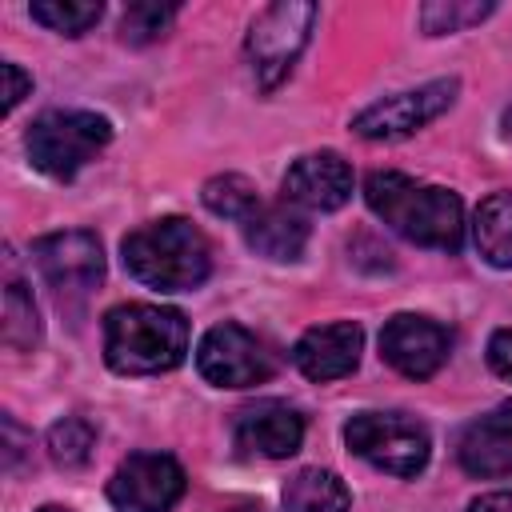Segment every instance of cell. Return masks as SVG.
<instances>
[{"instance_id":"6da1fadb","label":"cell","mask_w":512,"mask_h":512,"mask_svg":"<svg viewBox=\"0 0 512 512\" xmlns=\"http://www.w3.org/2000/svg\"><path fill=\"white\" fill-rule=\"evenodd\" d=\"M364 204L408 244L456 252L464 240V204L452 188L424 184L404 172H372L364 180Z\"/></svg>"},{"instance_id":"7a4b0ae2","label":"cell","mask_w":512,"mask_h":512,"mask_svg":"<svg viewBox=\"0 0 512 512\" xmlns=\"http://www.w3.org/2000/svg\"><path fill=\"white\" fill-rule=\"evenodd\" d=\"M120 256L128 276L156 292H192L212 272V248L204 232L184 216H164L128 232Z\"/></svg>"},{"instance_id":"3957f363","label":"cell","mask_w":512,"mask_h":512,"mask_svg":"<svg viewBox=\"0 0 512 512\" xmlns=\"http://www.w3.org/2000/svg\"><path fill=\"white\" fill-rule=\"evenodd\" d=\"M188 356V320L164 304H116L104 316V360L120 376H160Z\"/></svg>"},{"instance_id":"277c9868","label":"cell","mask_w":512,"mask_h":512,"mask_svg":"<svg viewBox=\"0 0 512 512\" xmlns=\"http://www.w3.org/2000/svg\"><path fill=\"white\" fill-rule=\"evenodd\" d=\"M112 144V120L88 108H52L28 124L24 148L36 172L52 180H72Z\"/></svg>"},{"instance_id":"5b68a950","label":"cell","mask_w":512,"mask_h":512,"mask_svg":"<svg viewBox=\"0 0 512 512\" xmlns=\"http://www.w3.org/2000/svg\"><path fill=\"white\" fill-rule=\"evenodd\" d=\"M316 16H320V8L304 4V0H276L256 12V20L248 24V36H244V52H248V68H252L260 92H272L292 76L300 52L312 40Z\"/></svg>"},{"instance_id":"8992f818","label":"cell","mask_w":512,"mask_h":512,"mask_svg":"<svg viewBox=\"0 0 512 512\" xmlns=\"http://www.w3.org/2000/svg\"><path fill=\"white\" fill-rule=\"evenodd\" d=\"M344 444L352 456H360L372 468L400 476V480L424 472V464L432 456L428 428L408 412H356L344 424Z\"/></svg>"},{"instance_id":"52a82bcc","label":"cell","mask_w":512,"mask_h":512,"mask_svg":"<svg viewBox=\"0 0 512 512\" xmlns=\"http://www.w3.org/2000/svg\"><path fill=\"white\" fill-rule=\"evenodd\" d=\"M456 92H460L456 76H440V80H428L420 88L392 92V96L368 104L364 112H356L352 132L364 140H404V136L420 132L424 124H432L440 112H448Z\"/></svg>"},{"instance_id":"ba28073f","label":"cell","mask_w":512,"mask_h":512,"mask_svg":"<svg viewBox=\"0 0 512 512\" xmlns=\"http://www.w3.org/2000/svg\"><path fill=\"white\" fill-rule=\"evenodd\" d=\"M196 368L216 388H252L272 376V356L236 320L212 324L196 344Z\"/></svg>"},{"instance_id":"9c48e42d","label":"cell","mask_w":512,"mask_h":512,"mask_svg":"<svg viewBox=\"0 0 512 512\" xmlns=\"http://www.w3.org/2000/svg\"><path fill=\"white\" fill-rule=\"evenodd\" d=\"M32 264L60 296H84L104 280V248L92 232L68 228L32 240Z\"/></svg>"},{"instance_id":"30bf717a","label":"cell","mask_w":512,"mask_h":512,"mask_svg":"<svg viewBox=\"0 0 512 512\" xmlns=\"http://www.w3.org/2000/svg\"><path fill=\"white\" fill-rule=\"evenodd\" d=\"M184 496V468L164 452H132L108 480L116 512H168Z\"/></svg>"},{"instance_id":"8fae6325","label":"cell","mask_w":512,"mask_h":512,"mask_svg":"<svg viewBox=\"0 0 512 512\" xmlns=\"http://www.w3.org/2000/svg\"><path fill=\"white\" fill-rule=\"evenodd\" d=\"M452 348V336L444 324L416 316V312H396L384 332H380V356L388 368H396L408 380H428L444 368Z\"/></svg>"},{"instance_id":"7c38bea8","label":"cell","mask_w":512,"mask_h":512,"mask_svg":"<svg viewBox=\"0 0 512 512\" xmlns=\"http://www.w3.org/2000/svg\"><path fill=\"white\" fill-rule=\"evenodd\" d=\"M352 188L356 176L340 152H308L284 172L280 200H288L300 212H336L352 200Z\"/></svg>"},{"instance_id":"4fadbf2b","label":"cell","mask_w":512,"mask_h":512,"mask_svg":"<svg viewBox=\"0 0 512 512\" xmlns=\"http://www.w3.org/2000/svg\"><path fill=\"white\" fill-rule=\"evenodd\" d=\"M456 460L476 480H500L512 476V400L480 412L460 428Z\"/></svg>"},{"instance_id":"5bb4252c","label":"cell","mask_w":512,"mask_h":512,"mask_svg":"<svg viewBox=\"0 0 512 512\" xmlns=\"http://www.w3.org/2000/svg\"><path fill=\"white\" fill-rule=\"evenodd\" d=\"M360 352H364V328L356 320H332V324H316L308 328L296 348H292V364L316 380V384H328V380H340L348 376L356 364H360Z\"/></svg>"},{"instance_id":"9a60e30c","label":"cell","mask_w":512,"mask_h":512,"mask_svg":"<svg viewBox=\"0 0 512 512\" xmlns=\"http://www.w3.org/2000/svg\"><path fill=\"white\" fill-rule=\"evenodd\" d=\"M232 436H236V448L280 460L304 444V416L284 400H256L236 416Z\"/></svg>"},{"instance_id":"2e32d148","label":"cell","mask_w":512,"mask_h":512,"mask_svg":"<svg viewBox=\"0 0 512 512\" xmlns=\"http://www.w3.org/2000/svg\"><path fill=\"white\" fill-rule=\"evenodd\" d=\"M244 240L256 256L264 260H300L304 244H308V216L300 208H292L288 200H276V204H260L244 224Z\"/></svg>"},{"instance_id":"e0dca14e","label":"cell","mask_w":512,"mask_h":512,"mask_svg":"<svg viewBox=\"0 0 512 512\" xmlns=\"http://www.w3.org/2000/svg\"><path fill=\"white\" fill-rule=\"evenodd\" d=\"M284 512H352L348 484L328 468H300L280 492Z\"/></svg>"},{"instance_id":"ac0fdd59","label":"cell","mask_w":512,"mask_h":512,"mask_svg":"<svg viewBox=\"0 0 512 512\" xmlns=\"http://www.w3.org/2000/svg\"><path fill=\"white\" fill-rule=\"evenodd\" d=\"M472 240L492 268H512V192H492L476 208Z\"/></svg>"},{"instance_id":"d6986e66","label":"cell","mask_w":512,"mask_h":512,"mask_svg":"<svg viewBox=\"0 0 512 512\" xmlns=\"http://www.w3.org/2000/svg\"><path fill=\"white\" fill-rule=\"evenodd\" d=\"M200 200H204V208H208L212 216L236 220V224H244V220L264 204L260 192H256V184H252L248 176H240V172L212 176V180L200 188Z\"/></svg>"},{"instance_id":"ffe728a7","label":"cell","mask_w":512,"mask_h":512,"mask_svg":"<svg viewBox=\"0 0 512 512\" xmlns=\"http://www.w3.org/2000/svg\"><path fill=\"white\" fill-rule=\"evenodd\" d=\"M496 12L492 0H428L420 4L416 20L424 36H448V32H464L480 20H488Z\"/></svg>"},{"instance_id":"44dd1931","label":"cell","mask_w":512,"mask_h":512,"mask_svg":"<svg viewBox=\"0 0 512 512\" xmlns=\"http://www.w3.org/2000/svg\"><path fill=\"white\" fill-rule=\"evenodd\" d=\"M4 344L8 348H36L40 344V312L24 280H4Z\"/></svg>"},{"instance_id":"7402d4cb","label":"cell","mask_w":512,"mask_h":512,"mask_svg":"<svg viewBox=\"0 0 512 512\" xmlns=\"http://www.w3.org/2000/svg\"><path fill=\"white\" fill-rule=\"evenodd\" d=\"M28 12H32V20L44 24L48 32L84 36V32L104 16V4H100V0H36Z\"/></svg>"},{"instance_id":"603a6c76","label":"cell","mask_w":512,"mask_h":512,"mask_svg":"<svg viewBox=\"0 0 512 512\" xmlns=\"http://www.w3.org/2000/svg\"><path fill=\"white\" fill-rule=\"evenodd\" d=\"M96 448V428L84 416H64L48 428V456L60 468H84Z\"/></svg>"},{"instance_id":"cb8c5ba5","label":"cell","mask_w":512,"mask_h":512,"mask_svg":"<svg viewBox=\"0 0 512 512\" xmlns=\"http://www.w3.org/2000/svg\"><path fill=\"white\" fill-rule=\"evenodd\" d=\"M176 4H128L124 16H120V36L128 44H148V40H160L168 32V24L176 20Z\"/></svg>"},{"instance_id":"d4e9b609","label":"cell","mask_w":512,"mask_h":512,"mask_svg":"<svg viewBox=\"0 0 512 512\" xmlns=\"http://www.w3.org/2000/svg\"><path fill=\"white\" fill-rule=\"evenodd\" d=\"M0 76H4V112H12V108L32 92V76H28L16 60H4V64H0Z\"/></svg>"},{"instance_id":"484cf974","label":"cell","mask_w":512,"mask_h":512,"mask_svg":"<svg viewBox=\"0 0 512 512\" xmlns=\"http://www.w3.org/2000/svg\"><path fill=\"white\" fill-rule=\"evenodd\" d=\"M488 368L504 380H512V328H496L488 336Z\"/></svg>"},{"instance_id":"4316f807","label":"cell","mask_w":512,"mask_h":512,"mask_svg":"<svg viewBox=\"0 0 512 512\" xmlns=\"http://www.w3.org/2000/svg\"><path fill=\"white\" fill-rule=\"evenodd\" d=\"M468 512H512V492H488L468 504Z\"/></svg>"},{"instance_id":"83f0119b","label":"cell","mask_w":512,"mask_h":512,"mask_svg":"<svg viewBox=\"0 0 512 512\" xmlns=\"http://www.w3.org/2000/svg\"><path fill=\"white\" fill-rule=\"evenodd\" d=\"M504 136L512 140V104H508V112H504Z\"/></svg>"},{"instance_id":"f1b7e54d","label":"cell","mask_w":512,"mask_h":512,"mask_svg":"<svg viewBox=\"0 0 512 512\" xmlns=\"http://www.w3.org/2000/svg\"><path fill=\"white\" fill-rule=\"evenodd\" d=\"M36 512H72V508H64V504H44V508H36Z\"/></svg>"}]
</instances>
